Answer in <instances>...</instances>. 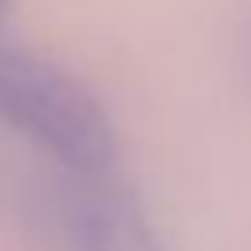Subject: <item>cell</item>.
Masks as SVG:
<instances>
[{"label": "cell", "instance_id": "obj_1", "mask_svg": "<svg viewBox=\"0 0 251 251\" xmlns=\"http://www.w3.org/2000/svg\"><path fill=\"white\" fill-rule=\"evenodd\" d=\"M0 126L52 155L63 174H107L118 133L100 96L59 63L0 45Z\"/></svg>", "mask_w": 251, "mask_h": 251}, {"label": "cell", "instance_id": "obj_2", "mask_svg": "<svg viewBox=\"0 0 251 251\" xmlns=\"http://www.w3.org/2000/svg\"><path fill=\"white\" fill-rule=\"evenodd\" d=\"M48 226L59 251H163L144 203L115 170L63 174L48 192Z\"/></svg>", "mask_w": 251, "mask_h": 251}, {"label": "cell", "instance_id": "obj_3", "mask_svg": "<svg viewBox=\"0 0 251 251\" xmlns=\"http://www.w3.org/2000/svg\"><path fill=\"white\" fill-rule=\"evenodd\" d=\"M0 8H4V0H0Z\"/></svg>", "mask_w": 251, "mask_h": 251}]
</instances>
